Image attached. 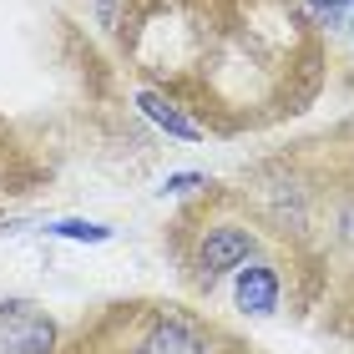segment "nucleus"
I'll return each mask as SVG.
<instances>
[{"label": "nucleus", "mask_w": 354, "mask_h": 354, "mask_svg": "<svg viewBox=\"0 0 354 354\" xmlns=\"http://www.w3.org/2000/svg\"><path fill=\"white\" fill-rule=\"evenodd\" d=\"M111 41L137 86L223 142L304 117L329 86V30L309 0H122Z\"/></svg>", "instance_id": "obj_1"}, {"label": "nucleus", "mask_w": 354, "mask_h": 354, "mask_svg": "<svg viewBox=\"0 0 354 354\" xmlns=\"http://www.w3.org/2000/svg\"><path fill=\"white\" fill-rule=\"evenodd\" d=\"M263 243H268V233L253 218L243 187L233 177L228 183H203L192 198L177 203V213L162 228V248L177 268V283L198 304H213V294L223 283H233V273Z\"/></svg>", "instance_id": "obj_4"}, {"label": "nucleus", "mask_w": 354, "mask_h": 354, "mask_svg": "<svg viewBox=\"0 0 354 354\" xmlns=\"http://www.w3.org/2000/svg\"><path fill=\"white\" fill-rule=\"evenodd\" d=\"M268 243L354 259V111L299 142H283L233 177Z\"/></svg>", "instance_id": "obj_2"}, {"label": "nucleus", "mask_w": 354, "mask_h": 354, "mask_svg": "<svg viewBox=\"0 0 354 354\" xmlns=\"http://www.w3.org/2000/svg\"><path fill=\"white\" fill-rule=\"evenodd\" d=\"M56 187V152L21 117L0 111V228Z\"/></svg>", "instance_id": "obj_5"}, {"label": "nucleus", "mask_w": 354, "mask_h": 354, "mask_svg": "<svg viewBox=\"0 0 354 354\" xmlns=\"http://www.w3.org/2000/svg\"><path fill=\"white\" fill-rule=\"evenodd\" d=\"M314 319H319V329H324L334 344L354 349V259L334 263L329 288H324V304H319Z\"/></svg>", "instance_id": "obj_7"}, {"label": "nucleus", "mask_w": 354, "mask_h": 354, "mask_svg": "<svg viewBox=\"0 0 354 354\" xmlns=\"http://www.w3.org/2000/svg\"><path fill=\"white\" fill-rule=\"evenodd\" d=\"M56 354H259L243 329L198 299L122 294L86 309L61 334Z\"/></svg>", "instance_id": "obj_3"}, {"label": "nucleus", "mask_w": 354, "mask_h": 354, "mask_svg": "<svg viewBox=\"0 0 354 354\" xmlns=\"http://www.w3.org/2000/svg\"><path fill=\"white\" fill-rule=\"evenodd\" d=\"M334 6H339V0H329V6H324V10H319V21H329V10H334Z\"/></svg>", "instance_id": "obj_9"}, {"label": "nucleus", "mask_w": 354, "mask_h": 354, "mask_svg": "<svg viewBox=\"0 0 354 354\" xmlns=\"http://www.w3.org/2000/svg\"><path fill=\"white\" fill-rule=\"evenodd\" d=\"M56 314L36 299H0V354H56L61 349Z\"/></svg>", "instance_id": "obj_6"}, {"label": "nucleus", "mask_w": 354, "mask_h": 354, "mask_svg": "<svg viewBox=\"0 0 354 354\" xmlns=\"http://www.w3.org/2000/svg\"><path fill=\"white\" fill-rule=\"evenodd\" d=\"M46 233H56V238H76V243H106V238H111L106 223H86V218H61V223H51Z\"/></svg>", "instance_id": "obj_8"}, {"label": "nucleus", "mask_w": 354, "mask_h": 354, "mask_svg": "<svg viewBox=\"0 0 354 354\" xmlns=\"http://www.w3.org/2000/svg\"><path fill=\"white\" fill-rule=\"evenodd\" d=\"M349 30H354V15H349Z\"/></svg>", "instance_id": "obj_10"}]
</instances>
